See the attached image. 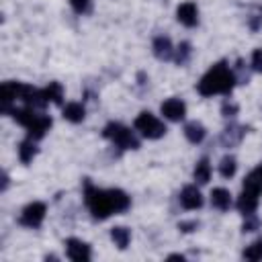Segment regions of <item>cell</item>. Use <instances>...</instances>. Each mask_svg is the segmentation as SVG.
<instances>
[{
	"instance_id": "6da1fadb",
	"label": "cell",
	"mask_w": 262,
	"mask_h": 262,
	"mask_svg": "<svg viewBox=\"0 0 262 262\" xmlns=\"http://www.w3.org/2000/svg\"><path fill=\"white\" fill-rule=\"evenodd\" d=\"M84 201L94 219H106L113 213H123L131 205L127 192H123L121 188L100 190L92 186L90 180H84Z\"/></svg>"
},
{
	"instance_id": "7a4b0ae2",
	"label": "cell",
	"mask_w": 262,
	"mask_h": 262,
	"mask_svg": "<svg viewBox=\"0 0 262 262\" xmlns=\"http://www.w3.org/2000/svg\"><path fill=\"white\" fill-rule=\"evenodd\" d=\"M235 74L229 70L225 61L215 63L196 84V90L201 96H213V94H231L233 84H235Z\"/></svg>"
},
{
	"instance_id": "3957f363",
	"label": "cell",
	"mask_w": 262,
	"mask_h": 262,
	"mask_svg": "<svg viewBox=\"0 0 262 262\" xmlns=\"http://www.w3.org/2000/svg\"><path fill=\"white\" fill-rule=\"evenodd\" d=\"M102 135L106 137V139H111L117 147H121V149H137L139 147V139L133 135V131L131 129H127L125 125H121V123H108L104 129H102Z\"/></svg>"
},
{
	"instance_id": "277c9868",
	"label": "cell",
	"mask_w": 262,
	"mask_h": 262,
	"mask_svg": "<svg viewBox=\"0 0 262 262\" xmlns=\"http://www.w3.org/2000/svg\"><path fill=\"white\" fill-rule=\"evenodd\" d=\"M135 129H137L143 137H147V139H160V137H164V133H166V125H164L156 115H151V113H147V111H143V113L137 115V119H135Z\"/></svg>"
},
{
	"instance_id": "5b68a950",
	"label": "cell",
	"mask_w": 262,
	"mask_h": 262,
	"mask_svg": "<svg viewBox=\"0 0 262 262\" xmlns=\"http://www.w3.org/2000/svg\"><path fill=\"white\" fill-rule=\"evenodd\" d=\"M45 211H47V207H45V203H39V201H35V203H29L25 209H23V213H20V225H25V227H39L41 223H43V219H45Z\"/></svg>"
},
{
	"instance_id": "8992f818",
	"label": "cell",
	"mask_w": 262,
	"mask_h": 262,
	"mask_svg": "<svg viewBox=\"0 0 262 262\" xmlns=\"http://www.w3.org/2000/svg\"><path fill=\"white\" fill-rule=\"evenodd\" d=\"M66 254L74 262H88L90 260V246L78 237L66 239Z\"/></svg>"
},
{
	"instance_id": "52a82bcc",
	"label": "cell",
	"mask_w": 262,
	"mask_h": 262,
	"mask_svg": "<svg viewBox=\"0 0 262 262\" xmlns=\"http://www.w3.org/2000/svg\"><path fill=\"white\" fill-rule=\"evenodd\" d=\"M160 111H162V115H164L166 119H170V121H182L184 115H186V104H184L180 98H168V100L162 102Z\"/></svg>"
},
{
	"instance_id": "ba28073f",
	"label": "cell",
	"mask_w": 262,
	"mask_h": 262,
	"mask_svg": "<svg viewBox=\"0 0 262 262\" xmlns=\"http://www.w3.org/2000/svg\"><path fill=\"white\" fill-rule=\"evenodd\" d=\"M180 205L184 209H188V211L201 209L203 207V194H201V190L194 184H186L182 188V192H180Z\"/></svg>"
},
{
	"instance_id": "9c48e42d",
	"label": "cell",
	"mask_w": 262,
	"mask_h": 262,
	"mask_svg": "<svg viewBox=\"0 0 262 262\" xmlns=\"http://www.w3.org/2000/svg\"><path fill=\"white\" fill-rule=\"evenodd\" d=\"M176 18L184 25V27H194L199 23V10L194 2H182L176 8Z\"/></svg>"
},
{
	"instance_id": "30bf717a",
	"label": "cell",
	"mask_w": 262,
	"mask_h": 262,
	"mask_svg": "<svg viewBox=\"0 0 262 262\" xmlns=\"http://www.w3.org/2000/svg\"><path fill=\"white\" fill-rule=\"evenodd\" d=\"M244 135H246V127L231 123V125H227V127L223 129V133H221L219 139H221V143H223L225 147H233V145H237V143L242 141Z\"/></svg>"
},
{
	"instance_id": "8fae6325",
	"label": "cell",
	"mask_w": 262,
	"mask_h": 262,
	"mask_svg": "<svg viewBox=\"0 0 262 262\" xmlns=\"http://www.w3.org/2000/svg\"><path fill=\"white\" fill-rule=\"evenodd\" d=\"M151 49H154V55H156L158 59H162V61H168V59H172V57H174L172 41H170L168 37H164V35H160V37H156V39H154Z\"/></svg>"
},
{
	"instance_id": "7c38bea8",
	"label": "cell",
	"mask_w": 262,
	"mask_h": 262,
	"mask_svg": "<svg viewBox=\"0 0 262 262\" xmlns=\"http://www.w3.org/2000/svg\"><path fill=\"white\" fill-rule=\"evenodd\" d=\"M49 127H51V117L49 115H37V119L33 121V125L27 129V133H29V137L31 139H41L47 131H49Z\"/></svg>"
},
{
	"instance_id": "4fadbf2b",
	"label": "cell",
	"mask_w": 262,
	"mask_h": 262,
	"mask_svg": "<svg viewBox=\"0 0 262 262\" xmlns=\"http://www.w3.org/2000/svg\"><path fill=\"white\" fill-rule=\"evenodd\" d=\"M258 192H252V190H242V194L237 196V209H239V213H244V215H248V213H254L256 211V207H258Z\"/></svg>"
},
{
	"instance_id": "5bb4252c",
	"label": "cell",
	"mask_w": 262,
	"mask_h": 262,
	"mask_svg": "<svg viewBox=\"0 0 262 262\" xmlns=\"http://www.w3.org/2000/svg\"><path fill=\"white\" fill-rule=\"evenodd\" d=\"M211 205L219 211H227L231 207V194L227 188H213L211 190Z\"/></svg>"
},
{
	"instance_id": "9a60e30c",
	"label": "cell",
	"mask_w": 262,
	"mask_h": 262,
	"mask_svg": "<svg viewBox=\"0 0 262 262\" xmlns=\"http://www.w3.org/2000/svg\"><path fill=\"white\" fill-rule=\"evenodd\" d=\"M184 135H186V139H188L190 143H201V141L205 139L207 131H205V127H203L199 121H190V123L184 125Z\"/></svg>"
},
{
	"instance_id": "2e32d148",
	"label": "cell",
	"mask_w": 262,
	"mask_h": 262,
	"mask_svg": "<svg viewBox=\"0 0 262 262\" xmlns=\"http://www.w3.org/2000/svg\"><path fill=\"white\" fill-rule=\"evenodd\" d=\"M86 117V111L80 102H68L63 106V119H68L70 123H82Z\"/></svg>"
},
{
	"instance_id": "e0dca14e",
	"label": "cell",
	"mask_w": 262,
	"mask_h": 262,
	"mask_svg": "<svg viewBox=\"0 0 262 262\" xmlns=\"http://www.w3.org/2000/svg\"><path fill=\"white\" fill-rule=\"evenodd\" d=\"M10 113H12L14 121H16L18 125H23L25 129H29V127L33 125V121L37 119V115H35V108H31V106H27V108H12Z\"/></svg>"
},
{
	"instance_id": "ac0fdd59",
	"label": "cell",
	"mask_w": 262,
	"mask_h": 262,
	"mask_svg": "<svg viewBox=\"0 0 262 262\" xmlns=\"http://www.w3.org/2000/svg\"><path fill=\"white\" fill-rule=\"evenodd\" d=\"M35 156H37V145H35V139L27 137L25 141H20V143H18V158H20V162H23V164L33 162V158H35Z\"/></svg>"
},
{
	"instance_id": "d6986e66",
	"label": "cell",
	"mask_w": 262,
	"mask_h": 262,
	"mask_svg": "<svg viewBox=\"0 0 262 262\" xmlns=\"http://www.w3.org/2000/svg\"><path fill=\"white\" fill-rule=\"evenodd\" d=\"M111 239L115 242V246H117L119 250H125V248L129 246L131 231H129L127 227H123V225H117V227L111 229Z\"/></svg>"
},
{
	"instance_id": "ffe728a7",
	"label": "cell",
	"mask_w": 262,
	"mask_h": 262,
	"mask_svg": "<svg viewBox=\"0 0 262 262\" xmlns=\"http://www.w3.org/2000/svg\"><path fill=\"white\" fill-rule=\"evenodd\" d=\"M192 176H194V180H196L199 184H207V182H209V178H211V164H209L207 158H203V160L196 162Z\"/></svg>"
},
{
	"instance_id": "44dd1931",
	"label": "cell",
	"mask_w": 262,
	"mask_h": 262,
	"mask_svg": "<svg viewBox=\"0 0 262 262\" xmlns=\"http://www.w3.org/2000/svg\"><path fill=\"white\" fill-rule=\"evenodd\" d=\"M43 92H45V98L51 100L53 104H61L63 102V88H61L59 82H49L43 88Z\"/></svg>"
},
{
	"instance_id": "7402d4cb",
	"label": "cell",
	"mask_w": 262,
	"mask_h": 262,
	"mask_svg": "<svg viewBox=\"0 0 262 262\" xmlns=\"http://www.w3.org/2000/svg\"><path fill=\"white\" fill-rule=\"evenodd\" d=\"M190 55H192V47H190V43H188V41H182V43L174 49V61H176L178 66L188 63Z\"/></svg>"
},
{
	"instance_id": "603a6c76",
	"label": "cell",
	"mask_w": 262,
	"mask_h": 262,
	"mask_svg": "<svg viewBox=\"0 0 262 262\" xmlns=\"http://www.w3.org/2000/svg\"><path fill=\"white\" fill-rule=\"evenodd\" d=\"M237 170V164H235V158L233 156H225L221 162H219V174L223 178H231Z\"/></svg>"
},
{
	"instance_id": "cb8c5ba5",
	"label": "cell",
	"mask_w": 262,
	"mask_h": 262,
	"mask_svg": "<svg viewBox=\"0 0 262 262\" xmlns=\"http://www.w3.org/2000/svg\"><path fill=\"white\" fill-rule=\"evenodd\" d=\"M244 258H246V260H252V262L262 260V237H258L256 242H252V244L244 250Z\"/></svg>"
},
{
	"instance_id": "d4e9b609",
	"label": "cell",
	"mask_w": 262,
	"mask_h": 262,
	"mask_svg": "<svg viewBox=\"0 0 262 262\" xmlns=\"http://www.w3.org/2000/svg\"><path fill=\"white\" fill-rule=\"evenodd\" d=\"M70 4L78 14H88L92 10V0H70Z\"/></svg>"
},
{
	"instance_id": "484cf974",
	"label": "cell",
	"mask_w": 262,
	"mask_h": 262,
	"mask_svg": "<svg viewBox=\"0 0 262 262\" xmlns=\"http://www.w3.org/2000/svg\"><path fill=\"white\" fill-rule=\"evenodd\" d=\"M260 227V219L254 215V213H248L246 215V221L242 225V231H256Z\"/></svg>"
},
{
	"instance_id": "4316f807",
	"label": "cell",
	"mask_w": 262,
	"mask_h": 262,
	"mask_svg": "<svg viewBox=\"0 0 262 262\" xmlns=\"http://www.w3.org/2000/svg\"><path fill=\"white\" fill-rule=\"evenodd\" d=\"M237 111H239V106H237L235 102H231V100H223V104H221V113H223V117H233V115H237Z\"/></svg>"
},
{
	"instance_id": "83f0119b",
	"label": "cell",
	"mask_w": 262,
	"mask_h": 262,
	"mask_svg": "<svg viewBox=\"0 0 262 262\" xmlns=\"http://www.w3.org/2000/svg\"><path fill=\"white\" fill-rule=\"evenodd\" d=\"M235 70H237V74H235V80H237V82H242V84H246V82L250 80V74H248V70L244 68V61H242V59H237V66H235Z\"/></svg>"
},
{
	"instance_id": "f1b7e54d",
	"label": "cell",
	"mask_w": 262,
	"mask_h": 262,
	"mask_svg": "<svg viewBox=\"0 0 262 262\" xmlns=\"http://www.w3.org/2000/svg\"><path fill=\"white\" fill-rule=\"evenodd\" d=\"M248 25H250L252 31H258V29L262 27V8H258V10L248 18Z\"/></svg>"
},
{
	"instance_id": "f546056e",
	"label": "cell",
	"mask_w": 262,
	"mask_h": 262,
	"mask_svg": "<svg viewBox=\"0 0 262 262\" xmlns=\"http://www.w3.org/2000/svg\"><path fill=\"white\" fill-rule=\"evenodd\" d=\"M252 70L262 74V47L254 49V53H252Z\"/></svg>"
},
{
	"instance_id": "4dcf8cb0",
	"label": "cell",
	"mask_w": 262,
	"mask_h": 262,
	"mask_svg": "<svg viewBox=\"0 0 262 262\" xmlns=\"http://www.w3.org/2000/svg\"><path fill=\"white\" fill-rule=\"evenodd\" d=\"M196 227H199V221H196V219H190V221H180V223H178V229H180V231H184V233L194 231Z\"/></svg>"
},
{
	"instance_id": "1f68e13d",
	"label": "cell",
	"mask_w": 262,
	"mask_h": 262,
	"mask_svg": "<svg viewBox=\"0 0 262 262\" xmlns=\"http://www.w3.org/2000/svg\"><path fill=\"white\" fill-rule=\"evenodd\" d=\"M170 260H184V256L182 254H172V256H168Z\"/></svg>"
},
{
	"instance_id": "d6a6232c",
	"label": "cell",
	"mask_w": 262,
	"mask_h": 262,
	"mask_svg": "<svg viewBox=\"0 0 262 262\" xmlns=\"http://www.w3.org/2000/svg\"><path fill=\"white\" fill-rule=\"evenodd\" d=\"M258 170H260V172H262V164H260V166H258Z\"/></svg>"
}]
</instances>
